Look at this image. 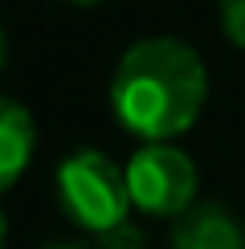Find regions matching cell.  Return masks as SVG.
I'll return each mask as SVG.
<instances>
[{"label":"cell","instance_id":"cell-1","mask_svg":"<svg viewBox=\"0 0 245 249\" xmlns=\"http://www.w3.org/2000/svg\"><path fill=\"white\" fill-rule=\"evenodd\" d=\"M209 98L204 57L180 37H143L127 45L110 78V107L143 143H168L200 119Z\"/></svg>","mask_w":245,"mask_h":249},{"label":"cell","instance_id":"cell-9","mask_svg":"<svg viewBox=\"0 0 245 249\" xmlns=\"http://www.w3.org/2000/svg\"><path fill=\"white\" fill-rule=\"evenodd\" d=\"M8 245V216H4V209H0V249Z\"/></svg>","mask_w":245,"mask_h":249},{"label":"cell","instance_id":"cell-4","mask_svg":"<svg viewBox=\"0 0 245 249\" xmlns=\"http://www.w3.org/2000/svg\"><path fill=\"white\" fill-rule=\"evenodd\" d=\"M168 249H245V225L225 204L204 200L172 225Z\"/></svg>","mask_w":245,"mask_h":249},{"label":"cell","instance_id":"cell-5","mask_svg":"<svg viewBox=\"0 0 245 249\" xmlns=\"http://www.w3.org/2000/svg\"><path fill=\"white\" fill-rule=\"evenodd\" d=\"M37 151V123L25 102L0 94V192H8L29 172Z\"/></svg>","mask_w":245,"mask_h":249},{"label":"cell","instance_id":"cell-10","mask_svg":"<svg viewBox=\"0 0 245 249\" xmlns=\"http://www.w3.org/2000/svg\"><path fill=\"white\" fill-rule=\"evenodd\" d=\"M45 249H90V245H82V241H53V245H45Z\"/></svg>","mask_w":245,"mask_h":249},{"label":"cell","instance_id":"cell-3","mask_svg":"<svg viewBox=\"0 0 245 249\" xmlns=\"http://www.w3.org/2000/svg\"><path fill=\"white\" fill-rule=\"evenodd\" d=\"M127 188L139 213L180 221L196 204V163L176 143H143L127 160Z\"/></svg>","mask_w":245,"mask_h":249},{"label":"cell","instance_id":"cell-7","mask_svg":"<svg viewBox=\"0 0 245 249\" xmlns=\"http://www.w3.org/2000/svg\"><path fill=\"white\" fill-rule=\"evenodd\" d=\"M143 245H147V241H143V229H139V225H131V221H122L110 233L94 237V249H143Z\"/></svg>","mask_w":245,"mask_h":249},{"label":"cell","instance_id":"cell-11","mask_svg":"<svg viewBox=\"0 0 245 249\" xmlns=\"http://www.w3.org/2000/svg\"><path fill=\"white\" fill-rule=\"evenodd\" d=\"M70 4H102V0H70Z\"/></svg>","mask_w":245,"mask_h":249},{"label":"cell","instance_id":"cell-6","mask_svg":"<svg viewBox=\"0 0 245 249\" xmlns=\"http://www.w3.org/2000/svg\"><path fill=\"white\" fill-rule=\"evenodd\" d=\"M221 8V29L237 49H245V0H217Z\"/></svg>","mask_w":245,"mask_h":249},{"label":"cell","instance_id":"cell-2","mask_svg":"<svg viewBox=\"0 0 245 249\" xmlns=\"http://www.w3.org/2000/svg\"><path fill=\"white\" fill-rule=\"evenodd\" d=\"M53 188H57V204L66 213V221L78 225L90 237H102L115 225L131 221L127 213L135 209L131 204V188H127V168H119L98 147L70 151L57 163Z\"/></svg>","mask_w":245,"mask_h":249},{"label":"cell","instance_id":"cell-8","mask_svg":"<svg viewBox=\"0 0 245 249\" xmlns=\"http://www.w3.org/2000/svg\"><path fill=\"white\" fill-rule=\"evenodd\" d=\"M4 66H8V41H4V29H0V74H4Z\"/></svg>","mask_w":245,"mask_h":249}]
</instances>
